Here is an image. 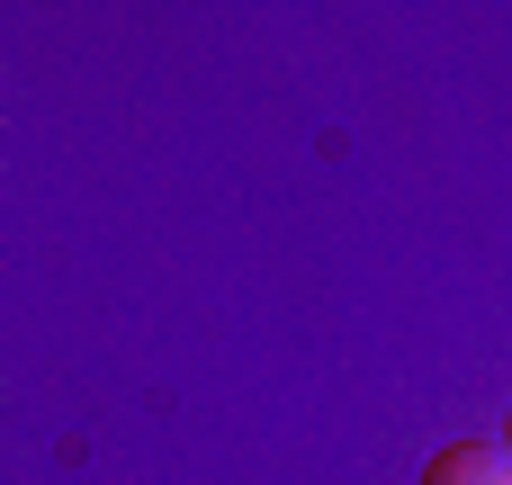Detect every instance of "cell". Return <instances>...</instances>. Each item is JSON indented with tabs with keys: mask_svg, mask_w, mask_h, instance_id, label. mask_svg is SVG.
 I'll use <instances>...</instances> for the list:
<instances>
[{
	"mask_svg": "<svg viewBox=\"0 0 512 485\" xmlns=\"http://www.w3.org/2000/svg\"><path fill=\"white\" fill-rule=\"evenodd\" d=\"M504 450H512V414H504Z\"/></svg>",
	"mask_w": 512,
	"mask_h": 485,
	"instance_id": "2",
	"label": "cell"
},
{
	"mask_svg": "<svg viewBox=\"0 0 512 485\" xmlns=\"http://www.w3.org/2000/svg\"><path fill=\"white\" fill-rule=\"evenodd\" d=\"M414 485H512V450L504 441H450V450L423 459Z\"/></svg>",
	"mask_w": 512,
	"mask_h": 485,
	"instance_id": "1",
	"label": "cell"
}]
</instances>
